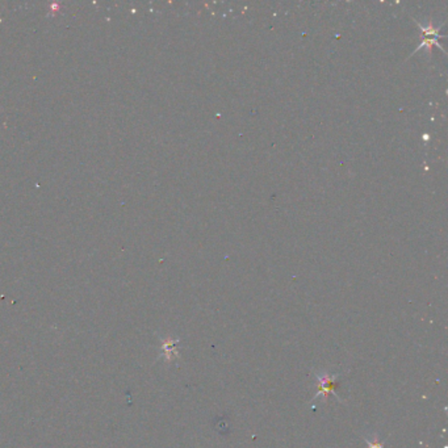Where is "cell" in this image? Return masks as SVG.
Returning <instances> with one entry per match:
<instances>
[{"label":"cell","mask_w":448,"mask_h":448,"mask_svg":"<svg viewBox=\"0 0 448 448\" xmlns=\"http://www.w3.org/2000/svg\"><path fill=\"white\" fill-rule=\"evenodd\" d=\"M315 377L318 380V392L311 400H315L317 397H321L322 396V397L325 398V401H327V397H329L330 394H334L339 401H342L338 397V394L335 393V388L339 385L335 381L338 375H330L327 372H315Z\"/></svg>","instance_id":"1"},{"label":"cell","mask_w":448,"mask_h":448,"mask_svg":"<svg viewBox=\"0 0 448 448\" xmlns=\"http://www.w3.org/2000/svg\"><path fill=\"white\" fill-rule=\"evenodd\" d=\"M177 343V340H166L163 343V351H164V355H167V360H171L173 356H176L177 351L175 350V344Z\"/></svg>","instance_id":"2"},{"label":"cell","mask_w":448,"mask_h":448,"mask_svg":"<svg viewBox=\"0 0 448 448\" xmlns=\"http://www.w3.org/2000/svg\"><path fill=\"white\" fill-rule=\"evenodd\" d=\"M364 441L367 442V445H368V448H385L384 447L383 443H380L379 439H377V435L373 437L372 441H369L368 438H364Z\"/></svg>","instance_id":"3"}]
</instances>
